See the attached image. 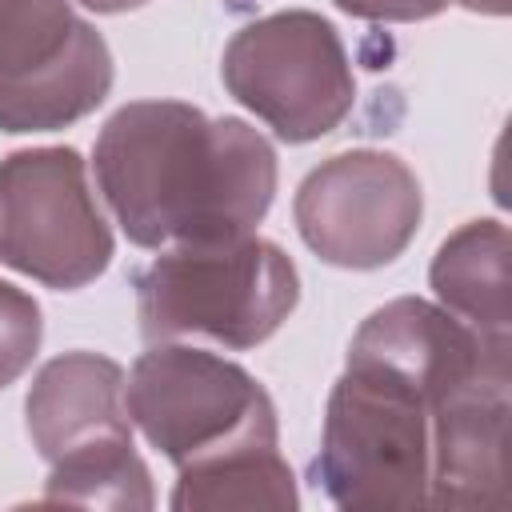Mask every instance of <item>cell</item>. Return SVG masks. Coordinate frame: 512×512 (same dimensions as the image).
Here are the masks:
<instances>
[{
  "label": "cell",
  "mask_w": 512,
  "mask_h": 512,
  "mask_svg": "<svg viewBox=\"0 0 512 512\" xmlns=\"http://www.w3.org/2000/svg\"><path fill=\"white\" fill-rule=\"evenodd\" d=\"M92 172L120 232L156 252L248 236L276 196L268 136L184 100L116 108L96 136Z\"/></svg>",
  "instance_id": "1"
},
{
  "label": "cell",
  "mask_w": 512,
  "mask_h": 512,
  "mask_svg": "<svg viewBox=\"0 0 512 512\" xmlns=\"http://www.w3.org/2000/svg\"><path fill=\"white\" fill-rule=\"evenodd\" d=\"M132 288L144 340L208 336L232 352L264 344L300 304L296 264L256 232L160 248V256L136 272Z\"/></svg>",
  "instance_id": "2"
},
{
  "label": "cell",
  "mask_w": 512,
  "mask_h": 512,
  "mask_svg": "<svg viewBox=\"0 0 512 512\" xmlns=\"http://www.w3.org/2000/svg\"><path fill=\"white\" fill-rule=\"evenodd\" d=\"M128 420L180 472L276 448V404L236 360L176 340L152 344L124 380Z\"/></svg>",
  "instance_id": "3"
},
{
  "label": "cell",
  "mask_w": 512,
  "mask_h": 512,
  "mask_svg": "<svg viewBox=\"0 0 512 512\" xmlns=\"http://www.w3.org/2000/svg\"><path fill=\"white\" fill-rule=\"evenodd\" d=\"M432 408L412 388L348 368L328 392L312 480L336 508H428Z\"/></svg>",
  "instance_id": "4"
},
{
  "label": "cell",
  "mask_w": 512,
  "mask_h": 512,
  "mask_svg": "<svg viewBox=\"0 0 512 512\" xmlns=\"http://www.w3.org/2000/svg\"><path fill=\"white\" fill-rule=\"evenodd\" d=\"M220 80L236 104L288 144L336 132L356 100V76L340 32L308 8L244 24L224 48Z\"/></svg>",
  "instance_id": "5"
},
{
  "label": "cell",
  "mask_w": 512,
  "mask_h": 512,
  "mask_svg": "<svg viewBox=\"0 0 512 512\" xmlns=\"http://www.w3.org/2000/svg\"><path fill=\"white\" fill-rule=\"evenodd\" d=\"M112 228L76 148L0 156V264L52 292L88 288L112 264Z\"/></svg>",
  "instance_id": "6"
},
{
  "label": "cell",
  "mask_w": 512,
  "mask_h": 512,
  "mask_svg": "<svg viewBox=\"0 0 512 512\" xmlns=\"http://www.w3.org/2000/svg\"><path fill=\"white\" fill-rule=\"evenodd\" d=\"M108 40L72 0H0V132H56L112 92Z\"/></svg>",
  "instance_id": "7"
},
{
  "label": "cell",
  "mask_w": 512,
  "mask_h": 512,
  "mask_svg": "<svg viewBox=\"0 0 512 512\" xmlns=\"http://www.w3.org/2000/svg\"><path fill=\"white\" fill-rule=\"evenodd\" d=\"M300 240L332 268L372 272L408 252L424 220L416 172L380 148L320 160L292 200Z\"/></svg>",
  "instance_id": "8"
},
{
  "label": "cell",
  "mask_w": 512,
  "mask_h": 512,
  "mask_svg": "<svg viewBox=\"0 0 512 512\" xmlns=\"http://www.w3.org/2000/svg\"><path fill=\"white\" fill-rule=\"evenodd\" d=\"M348 368L380 372L436 408L472 380L512 376V352L488 348L448 308L420 296H400L356 328L348 344Z\"/></svg>",
  "instance_id": "9"
},
{
  "label": "cell",
  "mask_w": 512,
  "mask_h": 512,
  "mask_svg": "<svg viewBox=\"0 0 512 512\" xmlns=\"http://www.w3.org/2000/svg\"><path fill=\"white\" fill-rule=\"evenodd\" d=\"M124 380V368L100 352H64L48 360L24 396V424L40 460L60 464L132 444Z\"/></svg>",
  "instance_id": "10"
},
{
  "label": "cell",
  "mask_w": 512,
  "mask_h": 512,
  "mask_svg": "<svg viewBox=\"0 0 512 512\" xmlns=\"http://www.w3.org/2000/svg\"><path fill=\"white\" fill-rule=\"evenodd\" d=\"M512 376H484L444 396L432 424L428 508L496 512L504 508V436Z\"/></svg>",
  "instance_id": "11"
},
{
  "label": "cell",
  "mask_w": 512,
  "mask_h": 512,
  "mask_svg": "<svg viewBox=\"0 0 512 512\" xmlns=\"http://www.w3.org/2000/svg\"><path fill=\"white\" fill-rule=\"evenodd\" d=\"M428 284L436 304L464 320L488 348L512 352L508 328V228L492 216L456 228L432 256Z\"/></svg>",
  "instance_id": "12"
},
{
  "label": "cell",
  "mask_w": 512,
  "mask_h": 512,
  "mask_svg": "<svg viewBox=\"0 0 512 512\" xmlns=\"http://www.w3.org/2000/svg\"><path fill=\"white\" fill-rule=\"evenodd\" d=\"M168 504L176 512H216V508L288 512L300 504V492L288 460L276 448H252L196 468H180Z\"/></svg>",
  "instance_id": "13"
},
{
  "label": "cell",
  "mask_w": 512,
  "mask_h": 512,
  "mask_svg": "<svg viewBox=\"0 0 512 512\" xmlns=\"http://www.w3.org/2000/svg\"><path fill=\"white\" fill-rule=\"evenodd\" d=\"M152 476L132 444L84 452L60 464H48L44 504H80V508H152Z\"/></svg>",
  "instance_id": "14"
},
{
  "label": "cell",
  "mask_w": 512,
  "mask_h": 512,
  "mask_svg": "<svg viewBox=\"0 0 512 512\" xmlns=\"http://www.w3.org/2000/svg\"><path fill=\"white\" fill-rule=\"evenodd\" d=\"M40 340H44L40 304L24 288L0 280V392L32 368Z\"/></svg>",
  "instance_id": "15"
},
{
  "label": "cell",
  "mask_w": 512,
  "mask_h": 512,
  "mask_svg": "<svg viewBox=\"0 0 512 512\" xmlns=\"http://www.w3.org/2000/svg\"><path fill=\"white\" fill-rule=\"evenodd\" d=\"M448 4H456V0H336L340 12H348L356 20H372V24H416V20H432Z\"/></svg>",
  "instance_id": "16"
},
{
  "label": "cell",
  "mask_w": 512,
  "mask_h": 512,
  "mask_svg": "<svg viewBox=\"0 0 512 512\" xmlns=\"http://www.w3.org/2000/svg\"><path fill=\"white\" fill-rule=\"evenodd\" d=\"M88 12H100V16H116V12H132V8H144L148 0H80Z\"/></svg>",
  "instance_id": "17"
},
{
  "label": "cell",
  "mask_w": 512,
  "mask_h": 512,
  "mask_svg": "<svg viewBox=\"0 0 512 512\" xmlns=\"http://www.w3.org/2000/svg\"><path fill=\"white\" fill-rule=\"evenodd\" d=\"M464 4L468 12H480V16H504L508 12V0H456Z\"/></svg>",
  "instance_id": "18"
}]
</instances>
